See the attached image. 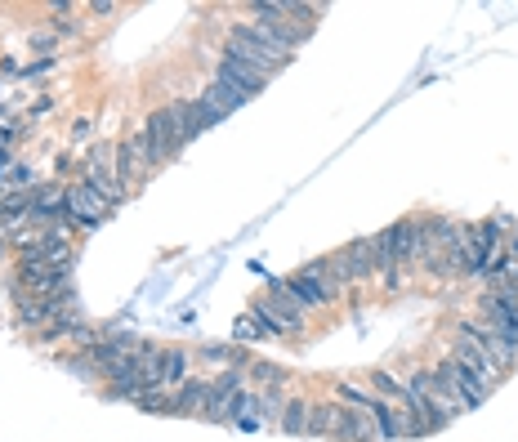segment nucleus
I'll list each match as a JSON object with an SVG mask.
<instances>
[{"label":"nucleus","instance_id":"obj_12","mask_svg":"<svg viewBox=\"0 0 518 442\" xmlns=\"http://www.w3.org/2000/svg\"><path fill=\"white\" fill-rule=\"evenodd\" d=\"M452 358L460 362V367H469V371H474V376H478V380H483V384H487V389H496V384H501V371H496V367H492V358H487V353H483V349H478V344H474V340H469V335H460V331H456V344H452Z\"/></svg>","mask_w":518,"mask_h":442},{"label":"nucleus","instance_id":"obj_8","mask_svg":"<svg viewBox=\"0 0 518 442\" xmlns=\"http://www.w3.org/2000/svg\"><path fill=\"white\" fill-rule=\"evenodd\" d=\"M251 313H255V317H259V322H264V326H268V335L300 331V322H304V309H300V304H291V300H286L282 291H273V286H268V295H264V300L255 304Z\"/></svg>","mask_w":518,"mask_h":442},{"label":"nucleus","instance_id":"obj_4","mask_svg":"<svg viewBox=\"0 0 518 442\" xmlns=\"http://www.w3.org/2000/svg\"><path fill=\"white\" fill-rule=\"evenodd\" d=\"M112 157H117V148H112V143H99V148L90 152V161H85V184L99 192L108 206H121L130 188L117 179V161Z\"/></svg>","mask_w":518,"mask_h":442},{"label":"nucleus","instance_id":"obj_19","mask_svg":"<svg viewBox=\"0 0 518 442\" xmlns=\"http://www.w3.org/2000/svg\"><path fill=\"white\" fill-rule=\"evenodd\" d=\"M201 99H206V103H215V108L228 117V112H233V108H242V103H246V94H242V90H233V85H224V81H215L206 94H201Z\"/></svg>","mask_w":518,"mask_h":442},{"label":"nucleus","instance_id":"obj_20","mask_svg":"<svg viewBox=\"0 0 518 442\" xmlns=\"http://www.w3.org/2000/svg\"><path fill=\"white\" fill-rule=\"evenodd\" d=\"M309 438H331V402H309V425H304Z\"/></svg>","mask_w":518,"mask_h":442},{"label":"nucleus","instance_id":"obj_23","mask_svg":"<svg viewBox=\"0 0 518 442\" xmlns=\"http://www.w3.org/2000/svg\"><path fill=\"white\" fill-rule=\"evenodd\" d=\"M371 384L385 393V402H402V384H407V380H393L389 371H376V376H371Z\"/></svg>","mask_w":518,"mask_h":442},{"label":"nucleus","instance_id":"obj_15","mask_svg":"<svg viewBox=\"0 0 518 442\" xmlns=\"http://www.w3.org/2000/svg\"><path fill=\"white\" fill-rule=\"evenodd\" d=\"M210 398V380H188L179 393H170V416H201Z\"/></svg>","mask_w":518,"mask_h":442},{"label":"nucleus","instance_id":"obj_13","mask_svg":"<svg viewBox=\"0 0 518 442\" xmlns=\"http://www.w3.org/2000/svg\"><path fill=\"white\" fill-rule=\"evenodd\" d=\"M215 81L233 85V90H242L246 99H255V94L268 85V76L255 72V67H246V63H237V59H224V63H219V76H215Z\"/></svg>","mask_w":518,"mask_h":442},{"label":"nucleus","instance_id":"obj_28","mask_svg":"<svg viewBox=\"0 0 518 442\" xmlns=\"http://www.w3.org/2000/svg\"><path fill=\"white\" fill-rule=\"evenodd\" d=\"M72 139H76V143H81V139H90V121H85V117L72 126Z\"/></svg>","mask_w":518,"mask_h":442},{"label":"nucleus","instance_id":"obj_9","mask_svg":"<svg viewBox=\"0 0 518 442\" xmlns=\"http://www.w3.org/2000/svg\"><path fill=\"white\" fill-rule=\"evenodd\" d=\"M331 438L340 442H380V429L367 411L344 407V402H331Z\"/></svg>","mask_w":518,"mask_h":442},{"label":"nucleus","instance_id":"obj_14","mask_svg":"<svg viewBox=\"0 0 518 442\" xmlns=\"http://www.w3.org/2000/svg\"><path fill=\"white\" fill-rule=\"evenodd\" d=\"M438 371H443V376H447V380H452V384H456V389H460V398H465V402H469V407H478V402H483V398H487V393H492V389H487V384H483V380H478V376H474V371H469V367H460V362H456V358H443V362H438Z\"/></svg>","mask_w":518,"mask_h":442},{"label":"nucleus","instance_id":"obj_22","mask_svg":"<svg viewBox=\"0 0 518 442\" xmlns=\"http://www.w3.org/2000/svg\"><path fill=\"white\" fill-rule=\"evenodd\" d=\"M134 407H139V411H157V416H170V393L152 384V389H143L139 398H134Z\"/></svg>","mask_w":518,"mask_h":442},{"label":"nucleus","instance_id":"obj_6","mask_svg":"<svg viewBox=\"0 0 518 442\" xmlns=\"http://www.w3.org/2000/svg\"><path fill=\"white\" fill-rule=\"evenodd\" d=\"M112 210H117V206H108V201H103L99 192H94L90 184H85V179H81V184H72V188L63 192V215L72 219V224H81V228H94V224H103V219H108Z\"/></svg>","mask_w":518,"mask_h":442},{"label":"nucleus","instance_id":"obj_3","mask_svg":"<svg viewBox=\"0 0 518 442\" xmlns=\"http://www.w3.org/2000/svg\"><path fill=\"white\" fill-rule=\"evenodd\" d=\"M224 59H237V63L255 67V72H264V76L282 72V67L291 63V59H282V54L268 50L264 41H255L251 23H233V27H228V50H224Z\"/></svg>","mask_w":518,"mask_h":442},{"label":"nucleus","instance_id":"obj_24","mask_svg":"<svg viewBox=\"0 0 518 442\" xmlns=\"http://www.w3.org/2000/svg\"><path fill=\"white\" fill-rule=\"evenodd\" d=\"M264 335H268V326L259 322L255 313H246L242 322H237V340H264Z\"/></svg>","mask_w":518,"mask_h":442},{"label":"nucleus","instance_id":"obj_16","mask_svg":"<svg viewBox=\"0 0 518 442\" xmlns=\"http://www.w3.org/2000/svg\"><path fill=\"white\" fill-rule=\"evenodd\" d=\"M184 384H188V353L184 349H161V380H157V389L179 393Z\"/></svg>","mask_w":518,"mask_h":442},{"label":"nucleus","instance_id":"obj_7","mask_svg":"<svg viewBox=\"0 0 518 442\" xmlns=\"http://www.w3.org/2000/svg\"><path fill=\"white\" fill-rule=\"evenodd\" d=\"M143 143H148V157H152V166H161V161H170L179 148H184V139H179V130H175V121H170V112L161 108V112H152L148 121H143Z\"/></svg>","mask_w":518,"mask_h":442},{"label":"nucleus","instance_id":"obj_1","mask_svg":"<svg viewBox=\"0 0 518 442\" xmlns=\"http://www.w3.org/2000/svg\"><path fill=\"white\" fill-rule=\"evenodd\" d=\"M411 251H416V219H402V224H393L376 237V273L389 291L402 282L398 268L411 264Z\"/></svg>","mask_w":518,"mask_h":442},{"label":"nucleus","instance_id":"obj_5","mask_svg":"<svg viewBox=\"0 0 518 442\" xmlns=\"http://www.w3.org/2000/svg\"><path fill=\"white\" fill-rule=\"evenodd\" d=\"M326 268H331L335 282H362V277L376 273V237H358V242H349L340 255L326 259Z\"/></svg>","mask_w":518,"mask_h":442},{"label":"nucleus","instance_id":"obj_27","mask_svg":"<svg viewBox=\"0 0 518 442\" xmlns=\"http://www.w3.org/2000/svg\"><path fill=\"white\" fill-rule=\"evenodd\" d=\"M496 300H501V304H510V309H518V282H505V286H496Z\"/></svg>","mask_w":518,"mask_h":442},{"label":"nucleus","instance_id":"obj_2","mask_svg":"<svg viewBox=\"0 0 518 442\" xmlns=\"http://www.w3.org/2000/svg\"><path fill=\"white\" fill-rule=\"evenodd\" d=\"M273 286H277V291H282L291 304H300V309H322V304H331L335 295H340V282L331 277L326 259L309 264L300 277H291V282H273Z\"/></svg>","mask_w":518,"mask_h":442},{"label":"nucleus","instance_id":"obj_18","mask_svg":"<svg viewBox=\"0 0 518 442\" xmlns=\"http://www.w3.org/2000/svg\"><path fill=\"white\" fill-rule=\"evenodd\" d=\"M63 215V192L59 188H32V219H59Z\"/></svg>","mask_w":518,"mask_h":442},{"label":"nucleus","instance_id":"obj_25","mask_svg":"<svg viewBox=\"0 0 518 442\" xmlns=\"http://www.w3.org/2000/svg\"><path fill=\"white\" fill-rule=\"evenodd\" d=\"M197 121H201V130H210V126H219V121H224V112H219L215 103L197 99Z\"/></svg>","mask_w":518,"mask_h":442},{"label":"nucleus","instance_id":"obj_17","mask_svg":"<svg viewBox=\"0 0 518 442\" xmlns=\"http://www.w3.org/2000/svg\"><path fill=\"white\" fill-rule=\"evenodd\" d=\"M483 313H487V322L496 326V331L510 340V349L518 353V309H510V304H501L496 295H487L483 300Z\"/></svg>","mask_w":518,"mask_h":442},{"label":"nucleus","instance_id":"obj_10","mask_svg":"<svg viewBox=\"0 0 518 442\" xmlns=\"http://www.w3.org/2000/svg\"><path fill=\"white\" fill-rule=\"evenodd\" d=\"M460 335H469V340H474L478 349H483L487 358H492V367L501 371V376L514 367V358H518V353L510 349V340H505V335L496 331L492 322H465V326H460Z\"/></svg>","mask_w":518,"mask_h":442},{"label":"nucleus","instance_id":"obj_26","mask_svg":"<svg viewBox=\"0 0 518 442\" xmlns=\"http://www.w3.org/2000/svg\"><path fill=\"white\" fill-rule=\"evenodd\" d=\"M251 376L259 380V384H264V389H282V371H277V367H251Z\"/></svg>","mask_w":518,"mask_h":442},{"label":"nucleus","instance_id":"obj_21","mask_svg":"<svg viewBox=\"0 0 518 442\" xmlns=\"http://www.w3.org/2000/svg\"><path fill=\"white\" fill-rule=\"evenodd\" d=\"M277 425L286 429V434H304V425H309V402H286L282 407V420H277Z\"/></svg>","mask_w":518,"mask_h":442},{"label":"nucleus","instance_id":"obj_11","mask_svg":"<svg viewBox=\"0 0 518 442\" xmlns=\"http://www.w3.org/2000/svg\"><path fill=\"white\" fill-rule=\"evenodd\" d=\"M152 175V157H148V143H143V134H134L117 148V179L126 188H139L143 179Z\"/></svg>","mask_w":518,"mask_h":442}]
</instances>
